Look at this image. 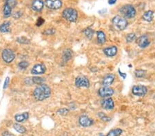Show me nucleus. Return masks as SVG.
<instances>
[{
	"label": "nucleus",
	"mask_w": 155,
	"mask_h": 136,
	"mask_svg": "<svg viewBox=\"0 0 155 136\" xmlns=\"http://www.w3.org/2000/svg\"><path fill=\"white\" fill-rule=\"evenodd\" d=\"M9 83H10V78L9 77H6L5 81H4V87L3 88L5 89L8 87V85H9Z\"/></svg>",
	"instance_id": "obj_36"
},
{
	"label": "nucleus",
	"mask_w": 155,
	"mask_h": 136,
	"mask_svg": "<svg viewBox=\"0 0 155 136\" xmlns=\"http://www.w3.org/2000/svg\"><path fill=\"white\" fill-rule=\"evenodd\" d=\"M45 5L46 7L51 10H58L61 8V0H46Z\"/></svg>",
	"instance_id": "obj_7"
},
{
	"label": "nucleus",
	"mask_w": 155,
	"mask_h": 136,
	"mask_svg": "<svg viewBox=\"0 0 155 136\" xmlns=\"http://www.w3.org/2000/svg\"><path fill=\"white\" fill-rule=\"evenodd\" d=\"M132 92L134 96H140L141 97V96H144L145 94H147L148 89L144 85H134V86L132 87Z\"/></svg>",
	"instance_id": "obj_6"
},
{
	"label": "nucleus",
	"mask_w": 155,
	"mask_h": 136,
	"mask_svg": "<svg viewBox=\"0 0 155 136\" xmlns=\"http://www.w3.org/2000/svg\"><path fill=\"white\" fill-rule=\"evenodd\" d=\"M72 58V52L70 50H66L63 53V61L64 62H67Z\"/></svg>",
	"instance_id": "obj_22"
},
{
	"label": "nucleus",
	"mask_w": 155,
	"mask_h": 136,
	"mask_svg": "<svg viewBox=\"0 0 155 136\" xmlns=\"http://www.w3.org/2000/svg\"><path fill=\"white\" fill-rule=\"evenodd\" d=\"M137 43L141 48H145L150 45V40L146 35H142L137 40Z\"/></svg>",
	"instance_id": "obj_13"
},
{
	"label": "nucleus",
	"mask_w": 155,
	"mask_h": 136,
	"mask_svg": "<svg viewBox=\"0 0 155 136\" xmlns=\"http://www.w3.org/2000/svg\"><path fill=\"white\" fill-rule=\"evenodd\" d=\"M94 30H93L92 28H88L84 30L83 33L86 35V37H87L88 39H91L92 38L93 35H94Z\"/></svg>",
	"instance_id": "obj_25"
},
{
	"label": "nucleus",
	"mask_w": 155,
	"mask_h": 136,
	"mask_svg": "<svg viewBox=\"0 0 155 136\" xmlns=\"http://www.w3.org/2000/svg\"><path fill=\"white\" fill-rule=\"evenodd\" d=\"M2 58L6 63H12L15 58V54L12 50L10 49H5L3 50L1 54Z\"/></svg>",
	"instance_id": "obj_5"
},
{
	"label": "nucleus",
	"mask_w": 155,
	"mask_h": 136,
	"mask_svg": "<svg viewBox=\"0 0 155 136\" xmlns=\"http://www.w3.org/2000/svg\"><path fill=\"white\" fill-rule=\"evenodd\" d=\"M28 116H29V115H28V112H25L22 114H17L15 116V119L18 122H23L26 121V120H28Z\"/></svg>",
	"instance_id": "obj_19"
},
{
	"label": "nucleus",
	"mask_w": 155,
	"mask_h": 136,
	"mask_svg": "<svg viewBox=\"0 0 155 136\" xmlns=\"http://www.w3.org/2000/svg\"><path fill=\"white\" fill-rule=\"evenodd\" d=\"M46 71V67L44 64L39 63V64H36L32 69H31V74L34 75H39V74H43Z\"/></svg>",
	"instance_id": "obj_12"
},
{
	"label": "nucleus",
	"mask_w": 155,
	"mask_h": 136,
	"mask_svg": "<svg viewBox=\"0 0 155 136\" xmlns=\"http://www.w3.org/2000/svg\"><path fill=\"white\" fill-rule=\"evenodd\" d=\"M112 22L115 27L118 28L119 30H124L128 25L127 20L122 16H119V15L114 17Z\"/></svg>",
	"instance_id": "obj_4"
},
{
	"label": "nucleus",
	"mask_w": 155,
	"mask_h": 136,
	"mask_svg": "<svg viewBox=\"0 0 155 136\" xmlns=\"http://www.w3.org/2000/svg\"><path fill=\"white\" fill-rule=\"evenodd\" d=\"M98 116H99V118H100L101 120H103V122H109L111 120V118L109 117V116H108L106 113H104L103 112H99L98 113Z\"/></svg>",
	"instance_id": "obj_27"
},
{
	"label": "nucleus",
	"mask_w": 155,
	"mask_h": 136,
	"mask_svg": "<svg viewBox=\"0 0 155 136\" xmlns=\"http://www.w3.org/2000/svg\"><path fill=\"white\" fill-rule=\"evenodd\" d=\"M94 120L86 115H83L79 118V123L83 127H89L94 124Z\"/></svg>",
	"instance_id": "obj_10"
},
{
	"label": "nucleus",
	"mask_w": 155,
	"mask_h": 136,
	"mask_svg": "<svg viewBox=\"0 0 155 136\" xmlns=\"http://www.w3.org/2000/svg\"><path fill=\"white\" fill-rule=\"evenodd\" d=\"M62 16L66 21L69 22H76L78 19V12L73 8H67L63 10Z\"/></svg>",
	"instance_id": "obj_2"
},
{
	"label": "nucleus",
	"mask_w": 155,
	"mask_h": 136,
	"mask_svg": "<svg viewBox=\"0 0 155 136\" xmlns=\"http://www.w3.org/2000/svg\"><path fill=\"white\" fill-rule=\"evenodd\" d=\"M119 12L125 19H132L136 15L137 11L133 6L127 4V5L123 6L120 8Z\"/></svg>",
	"instance_id": "obj_3"
},
{
	"label": "nucleus",
	"mask_w": 155,
	"mask_h": 136,
	"mask_svg": "<svg viewBox=\"0 0 155 136\" xmlns=\"http://www.w3.org/2000/svg\"><path fill=\"white\" fill-rule=\"evenodd\" d=\"M99 96L101 98H108L114 94L113 89L108 86H103L101 87L98 91Z\"/></svg>",
	"instance_id": "obj_9"
},
{
	"label": "nucleus",
	"mask_w": 155,
	"mask_h": 136,
	"mask_svg": "<svg viewBox=\"0 0 155 136\" xmlns=\"http://www.w3.org/2000/svg\"><path fill=\"white\" fill-rule=\"evenodd\" d=\"M6 4H8V6H10V7L13 9V8H14L17 5V0H6Z\"/></svg>",
	"instance_id": "obj_31"
},
{
	"label": "nucleus",
	"mask_w": 155,
	"mask_h": 136,
	"mask_svg": "<svg viewBox=\"0 0 155 136\" xmlns=\"http://www.w3.org/2000/svg\"><path fill=\"white\" fill-rule=\"evenodd\" d=\"M44 21H44V19L43 18H41V17H39L38 19H37V23H36L37 26H41L42 24L44 23Z\"/></svg>",
	"instance_id": "obj_37"
},
{
	"label": "nucleus",
	"mask_w": 155,
	"mask_h": 136,
	"mask_svg": "<svg viewBox=\"0 0 155 136\" xmlns=\"http://www.w3.org/2000/svg\"><path fill=\"white\" fill-rule=\"evenodd\" d=\"M117 48L115 45H112L110 47L106 48L105 49H103V52L106 56L108 57H112L114 56L117 54Z\"/></svg>",
	"instance_id": "obj_14"
},
{
	"label": "nucleus",
	"mask_w": 155,
	"mask_h": 136,
	"mask_svg": "<svg viewBox=\"0 0 155 136\" xmlns=\"http://www.w3.org/2000/svg\"><path fill=\"white\" fill-rule=\"evenodd\" d=\"M117 0H108V4H110V5H113L115 3H116Z\"/></svg>",
	"instance_id": "obj_39"
},
{
	"label": "nucleus",
	"mask_w": 155,
	"mask_h": 136,
	"mask_svg": "<svg viewBox=\"0 0 155 136\" xmlns=\"http://www.w3.org/2000/svg\"><path fill=\"white\" fill-rule=\"evenodd\" d=\"M10 21H6L0 26V32L3 33H7L10 31Z\"/></svg>",
	"instance_id": "obj_20"
},
{
	"label": "nucleus",
	"mask_w": 155,
	"mask_h": 136,
	"mask_svg": "<svg viewBox=\"0 0 155 136\" xmlns=\"http://www.w3.org/2000/svg\"><path fill=\"white\" fill-rule=\"evenodd\" d=\"M134 74H135V76H136V77L143 78L145 76L146 72H145V71H144V70H143V69H137L135 71Z\"/></svg>",
	"instance_id": "obj_28"
},
{
	"label": "nucleus",
	"mask_w": 155,
	"mask_h": 136,
	"mask_svg": "<svg viewBox=\"0 0 155 136\" xmlns=\"http://www.w3.org/2000/svg\"><path fill=\"white\" fill-rule=\"evenodd\" d=\"M17 42L22 43V44H29L30 41L28 39H26V37H19L17 39Z\"/></svg>",
	"instance_id": "obj_30"
},
{
	"label": "nucleus",
	"mask_w": 155,
	"mask_h": 136,
	"mask_svg": "<svg viewBox=\"0 0 155 136\" xmlns=\"http://www.w3.org/2000/svg\"><path fill=\"white\" fill-rule=\"evenodd\" d=\"M44 6V3L42 0H34L32 4V8L37 12L41 11Z\"/></svg>",
	"instance_id": "obj_16"
},
{
	"label": "nucleus",
	"mask_w": 155,
	"mask_h": 136,
	"mask_svg": "<svg viewBox=\"0 0 155 136\" xmlns=\"http://www.w3.org/2000/svg\"><path fill=\"white\" fill-rule=\"evenodd\" d=\"M31 79H32V82L33 83H35V84H37V85L43 84L44 81H45L44 78L39 77V76H35V77H32Z\"/></svg>",
	"instance_id": "obj_26"
},
{
	"label": "nucleus",
	"mask_w": 155,
	"mask_h": 136,
	"mask_svg": "<svg viewBox=\"0 0 155 136\" xmlns=\"http://www.w3.org/2000/svg\"><path fill=\"white\" fill-rule=\"evenodd\" d=\"M18 66L21 69H26L28 66H29V63L27 62V61H21L20 63H19Z\"/></svg>",
	"instance_id": "obj_32"
},
{
	"label": "nucleus",
	"mask_w": 155,
	"mask_h": 136,
	"mask_svg": "<svg viewBox=\"0 0 155 136\" xmlns=\"http://www.w3.org/2000/svg\"><path fill=\"white\" fill-rule=\"evenodd\" d=\"M21 15H22V12L21 11H17V12H15L14 14L13 15V17L15 19H17L20 18Z\"/></svg>",
	"instance_id": "obj_34"
},
{
	"label": "nucleus",
	"mask_w": 155,
	"mask_h": 136,
	"mask_svg": "<svg viewBox=\"0 0 155 136\" xmlns=\"http://www.w3.org/2000/svg\"><path fill=\"white\" fill-rule=\"evenodd\" d=\"M101 106L106 110H112L114 108V102L113 99L110 97L105 98L101 102Z\"/></svg>",
	"instance_id": "obj_11"
},
{
	"label": "nucleus",
	"mask_w": 155,
	"mask_h": 136,
	"mask_svg": "<svg viewBox=\"0 0 155 136\" xmlns=\"http://www.w3.org/2000/svg\"><path fill=\"white\" fill-rule=\"evenodd\" d=\"M119 74H120L121 76H122V78H123V79H125V77H126V74H125V73H122V72H121L120 69H119Z\"/></svg>",
	"instance_id": "obj_40"
},
{
	"label": "nucleus",
	"mask_w": 155,
	"mask_h": 136,
	"mask_svg": "<svg viewBox=\"0 0 155 136\" xmlns=\"http://www.w3.org/2000/svg\"><path fill=\"white\" fill-rule=\"evenodd\" d=\"M55 33V30L54 29H47L45 32H44V34L46 35H52Z\"/></svg>",
	"instance_id": "obj_35"
},
{
	"label": "nucleus",
	"mask_w": 155,
	"mask_h": 136,
	"mask_svg": "<svg viewBox=\"0 0 155 136\" xmlns=\"http://www.w3.org/2000/svg\"><path fill=\"white\" fill-rule=\"evenodd\" d=\"M142 18L145 21L150 22L154 18V12L152 11V10H148V11L144 12V14L143 15Z\"/></svg>",
	"instance_id": "obj_18"
},
{
	"label": "nucleus",
	"mask_w": 155,
	"mask_h": 136,
	"mask_svg": "<svg viewBox=\"0 0 155 136\" xmlns=\"http://www.w3.org/2000/svg\"><path fill=\"white\" fill-rule=\"evenodd\" d=\"M68 112H69V110H68V109H66V108H62V109H59V110L57 111V113L62 116H66V114L68 113Z\"/></svg>",
	"instance_id": "obj_33"
},
{
	"label": "nucleus",
	"mask_w": 155,
	"mask_h": 136,
	"mask_svg": "<svg viewBox=\"0 0 155 136\" xmlns=\"http://www.w3.org/2000/svg\"><path fill=\"white\" fill-rule=\"evenodd\" d=\"M115 79V75L113 74H108L104 76L102 84L103 86H109L112 85Z\"/></svg>",
	"instance_id": "obj_15"
},
{
	"label": "nucleus",
	"mask_w": 155,
	"mask_h": 136,
	"mask_svg": "<svg viewBox=\"0 0 155 136\" xmlns=\"http://www.w3.org/2000/svg\"><path fill=\"white\" fill-rule=\"evenodd\" d=\"M126 41L128 43L132 42V41H134L136 39V34L134 33H130L128 34L127 36H126Z\"/></svg>",
	"instance_id": "obj_29"
},
{
	"label": "nucleus",
	"mask_w": 155,
	"mask_h": 136,
	"mask_svg": "<svg viewBox=\"0 0 155 136\" xmlns=\"http://www.w3.org/2000/svg\"><path fill=\"white\" fill-rule=\"evenodd\" d=\"M12 10L13 8L8 5V4H5V6L4 7V17L5 18H8L11 16V14H12Z\"/></svg>",
	"instance_id": "obj_23"
},
{
	"label": "nucleus",
	"mask_w": 155,
	"mask_h": 136,
	"mask_svg": "<svg viewBox=\"0 0 155 136\" xmlns=\"http://www.w3.org/2000/svg\"><path fill=\"white\" fill-rule=\"evenodd\" d=\"M75 85L78 87H86L88 88L90 87V81L86 76H78L75 79Z\"/></svg>",
	"instance_id": "obj_8"
},
{
	"label": "nucleus",
	"mask_w": 155,
	"mask_h": 136,
	"mask_svg": "<svg viewBox=\"0 0 155 136\" xmlns=\"http://www.w3.org/2000/svg\"><path fill=\"white\" fill-rule=\"evenodd\" d=\"M2 136H15L14 134L10 133L9 131H4V132L2 133Z\"/></svg>",
	"instance_id": "obj_38"
},
{
	"label": "nucleus",
	"mask_w": 155,
	"mask_h": 136,
	"mask_svg": "<svg viewBox=\"0 0 155 136\" xmlns=\"http://www.w3.org/2000/svg\"><path fill=\"white\" fill-rule=\"evenodd\" d=\"M97 38L98 43L100 44H103L106 41V37L105 33L101 30H99L97 32Z\"/></svg>",
	"instance_id": "obj_17"
},
{
	"label": "nucleus",
	"mask_w": 155,
	"mask_h": 136,
	"mask_svg": "<svg viewBox=\"0 0 155 136\" xmlns=\"http://www.w3.org/2000/svg\"><path fill=\"white\" fill-rule=\"evenodd\" d=\"M13 128L15 129V131H17V132L19 133H21V134L22 133H24L26 131V129L25 127L17 123L14 124V125H13Z\"/></svg>",
	"instance_id": "obj_24"
},
{
	"label": "nucleus",
	"mask_w": 155,
	"mask_h": 136,
	"mask_svg": "<svg viewBox=\"0 0 155 136\" xmlns=\"http://www.w3.org/2000/svg\"><path fill=\"white\" fill-rule=\"evenodd\" d=\"M123 133V130L120 128H116L112 129L107 133L106 136H120Z\"/></svg>",
	"instance_id": "obj_21"
},
{
	"label": "nucleus",
	"mask_w": 155,
	"mask_h": 136,
	"mask_svg": "<svg viewBox=\"0 0 155 136\" xmlns=\"http://www.w3.org/2000/svg\"><path fill=\"white\" fill-rule=\"evenodd\" d=\"M51 95V89L46 84H41L35 89L33 96L38 101H43L47 99Z\"/></svg>",
	"instance_id": "obj_1"
}]
</instances>
